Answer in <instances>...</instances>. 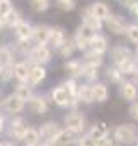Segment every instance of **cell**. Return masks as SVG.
Wrapping results in <instances>:
<instances>
[{
  "label": "cell",
  "mask_w": 138,
  "mask_h": 146,
  "mask_svg": "<svg viewBox=\"0 0 138 146\" xmlns=\"http://www.w3.org/2000/svg\"><path fill=\"white\" fill-rule=\"evenodd\" d=\"M119 95L125 100L133 102L137 99V87H135V83L133 82H123L121 83V88H119Z\"/></svg>",
  "instance_id": "9"
},
{
  "label": "cell",
  "mask_w": 138,
  "mask_h": 146,
  "mask_svg": "<svg viewBox=\"0 0 138 146\" xmlns=\"http://www.w3.org/2000/svg\"><path fill=\"white\" fill-rule=\"evenodd\" d=\"M137 143H138V139H137Z\"/></svg>",
  "instance_id": "52"
},
{
  "label": "cell",
  "mask_w": 138,
  "mask_h": 146,
  "mask_svg": "<svg viewBox=\"0 0 138 146\" xmlns=\"http://www.w3.org/2000/svg\"><path fill=\"white\" fill-rule=\"evenodd\" d=\"M5 21H7V26L14 27V26L21 21V15H19V12H17V10H14V9H12V10L5 15Z\"/></svg>",
  "instance_id": "34"
},
{
  "label": "cell",
  "mask_w": 138,
  "mask_h": 146,
  "mask_svg": "<svg viewBox=\"0 0 138 146\" xmlns=\"http://www.w3.org/2000/svg\"><path fill=\"white\" fill-rule=\"evenodd\" d=\"M0 68H2V65H0Z\"/></svg>",
  "instance_id": "51"
},
{
  "label": "cell",
  "mask_w": 138,
  "mask_h": 146,
  "mask_svg": "<svg viewBox=\"0 0 138 146\" xmlns=\"http://www.w3.org/2000/svg\"><path fill=\"white\" fill-rule=\"evenodd\" d=\"M118 68H119V72L125 73V75H131V73L137 70V60L131 56V58H128V60H125V61H121L119 65H116Z\"/></svg>",
  "instance_id": "24"
},
{
  "label": "cell",
  "mask_w": 138,
  "mask_h": 146,
  "mask_svg": "<svg viewBox=\"0 0 138 146\" xmlns=\"http://www.w3.org/2000/svg\"><path fill=\"white\" fill-rule=\"evenodd\" d=\"M77 145H84V146H96L97 145V141L92 138V136H84V138H80L78 141H75Z\"/></svg>",
  "instance_id": "41"
},
{
  "label": "cell",
  "mask_w": 138,
  "mask_h": 146,
  "mask_svg": "<svg viewBox=\"0 0 138 146\" xmlns=\"http://www.w3.org/2000/svg\"><path fill=\"white\" fill-rule=\"evenodd\" d=\"M111 56H113V61H114L116 65H119L121 61H125V60L131 58V51H130L128 48H125V46H116V48L113 49Z\"/></svg>",
  "instance_id": "15"
},
{
  "label": "cell",
  "mask_w": 138,
  "mask_h": 146,
  "mask_svg": "<svg viewBox=\"0 0 138 146\" xmlns=\"http://www.w3.org/2000/svg\"><path fill=\"white\" fill-rule=\"evenodd\" d=\"M0 104H2V99H0Z\"/></svg>",
  "instance_id": "50"
},
{
  "label": "cell",
  "mask_w": 138,
  "mask_h": 146,
  "mask_svg": "<svg viewBox=\"0 0 138 146\" xmlns=\"http://www.w3.org/2000/svg\"><path fill=\"white\" fill-rule=\"evenodd\" d=\"M26 129H27V126H26L21 119L12 121V124H10V134H12L15 139H22L24 134H26Z\"/></svg>",
  "instance_id": "20"
},
{
  "label": "cell",
  "mask_w": 138,
  "mask_h": 146,
  "mask_svg": "<svg viewBox=\"0 0 138 146\" xmlns=\"http://www.w3.org/2000/svg\"><path fill=\"white\" fill-rule=\"evenodd\" d=\"M14 31H15L17 37H22V39H31L33 37V26L26 21H19L14 26Z\"/></svg>",
  "instance_id": "11"
},
{
  "label": "cell",
  "mask_w": 138,
  "mask_h": 146,
  "mask_svg": "<svg viewBox=\"0 0 138 146\" xmlns=\"http://www.w3.org/2000/svg\"><path fill=\"white\" fill-rule=\"evenodd\" d=\"M114 139H116L118 143H125V145L135 143V141H137V127L131 126V124L118 126V127L114 129Z\"/></svg>",
  "instance_id": "1"
},
{
  "label": "cell",
  "mask_w": 138,
  "mask_h": 146,
  "mask_svg": "<svg viewBox=\"0 0 138 146\" xmlns=\"http://www.w3.org/2000/svg\"><path fill=\"white\" fill-rule=\"evenodd\" d=\"M106 21H107V27H109L111 33H114V34H123L125 33L126 26H125V21L121 17H118V15L116 17H107Z\"/></svg>",
  "instance_id": "14"
},
{
  "label": "cell",
  "mask_w": 138,
  "mask_h": 146,
  "mask_svg": "<svg viewBox=\"0 0 138 146\" xmlns=\"http://www.w3.org/2000/svg\"><path fill=\"white\" fill-rule=\"evenodd\" d=\"M56 5L62 9V10H65V12H70V10H73L75 9V0H56Z\"/></svg>",
  "instance_id": "39"
},
{
  "label": "cell",
  "mask_w": 138,
  "mask_h": 146,
  "mask_svg": "<svg viewBox=\"0 0 138 146\" xmlns=\"http://www.w3.org/2000/svg\"><path fill=\"white\" fill-rule=\"evenodd\" d=\"M46 76V70L39 65V63H34V66L29 68V76H27V82L31 87H36L38 83H41Z\"/></svg>",
  "instance_id": "5"
},
{
  "label": "cell",
  "mask_w": 138,
  "mask_h": 146,
  "mask_svg": "<svg viewBox=\"0 0 138 146\" xmlns=\"http://www.w3.org/2000/svg\"><path fill=\"white\" fill-rule=\"evenodd\" d=\"M72 131H68V129H65V131H58L56 134H55V138L50 141V145H70L72 143Z\"/></svg>",
  "instance_id": "21"
},
{
  "label": "cell",
  "mask_w": 138,
  "mask_h": 146,
  "mask_svg": "<svg viewBox=\"0 0 138 146\" xmlns=\"http://www.w3.org/2000/svg\"><path fill=\"white\" fill-rule=\"evenodd\" d=\"M15 95H19V97H21L24 102H26V100H29V99L33 97V92H31V85H26V83L22 82V83H21V85L15 88Z\"/></svg>",
  "instance_id": "28"
},
{
  "label": "cell",
  "mask_w": 138,
  "mask_h": 146,
  "mask_svg": "<svg viewBox=\"0 0 138 146\" xmlns=\"http://www.w3.org/2000/svg\"><path fill=\"white\" fill-rule=\"evenodd\" d=\"M17 51H21V53H29V49H31V46H29V39H22V37H19V41L15 42V46H14Z\"/></svg>",
  "instance_id": "38"
},
{
  "label": "cell",
  "mask_w": 138,
  "mask_h": 146,
  "mask_svg": "<svg viewBox=\"0 0 138 146\" xmlns=\"http://www.w3.org/2000/svg\"><path fill=\"white\" fill-rule=\"evenodd\" d=\"M39 139H41L39 131H36L34 127H27V129H26V134H24V138H22V141H24L26 145H29V146L38 145Z\"/></svg>",
  "instance_id": "26"
},
{
  "label": "cell",
  "mask_w": 138,
  "mask_h": 146,
  "mask_svg": "<svg viewBox=\"0 0 138 146\" xmlns=\"http://www.w3.org/2000/svg\"><path fill=\"white\" fill-rule=\"evenodd\" d=\"M84 22L89 26V27H92L94 31H99L101 27H102V21H99L97 17H94V15H89V17H84Z\"/></svg>",
  "instance_id": "35"
},
{
  "label": "cell",
  "mask_w": 138,
  "mask_h": 146,
  "mask_svg": "<svg viewBox=\"0 0 138 146\" xmlns=\"http://www.w3.org/2000/svg\"><path fill=\"white\" fill-rule=\"evenodd\" d=\"M50 31H51V27H48L46 24H39V26L33 27V37H34V41L38 44H46L50 41Z\"/></svg>",
  "instance_id": "7"
},
{
  "label": "cell",
  "mask_w": 138,
  "mask_h": 146,
  "mask_svg": "<svg viewBox=\"0 0 138 146\" xmlns=\"http://www.w3.org/2000/svg\"><path fill=\"white\" fill-rule=\"evenodd\" d=\"M0 145H2V143H0Z\"/></svg>",
  "instance_id": "53"
},
{
  "label": "cell",
  "mask_w": 138,
  "mask_h": 146,
  "mask_svg": "<svg viewBox=\"0 0 138 146\" xmlns=\"http://www.w3.org/2000/svg\"><path fill=\"white\" fill-rule=\"evenodd\" d=\"M29 56H31V61L33 63H48L51 60V53L50 49L46 48V44H38L33 49H29Z\"/></svg>",
  "instance_id": "3"
},
{
  "label": "cell",
  "mask_w": 138,
  "mask_h": 146,
  "mask_svg": "<svg viewBox=\"0 0 138 146\" xmlns=\"http://www.w3.org/2000/svg\"><path fill=\"white\" fill-rule=\"evenodd\" d=\"M58 131H60V127H58L56 122H46V124L41 126V129H39V136L46 139L44 145H50V141L55 138V134H56Z\"/></svg>",
  "instance_id": "8"
},
{
  "label": "cell",
  "mask_w": 138,
  "mask_h": 146,
  "mask_svg": "<svg viewBox=\"0 0 138 146\" xmlns=\"http://www.w3.org/2000/svg\"><path fill=\"white\" fill-rule=\"evenodd\" d=\"M12 75H14V70H12L10 65H3V66L0 68V80H2V82H9Z\"/></svg>",
  "instance_id": "37"
},
{
  "label": "cell",
  "mask_w": 138,
  "mask_h": 146,
  "mask_svg": "<svg viewBox=\"0 0 138 146\" xmlns=\"http://www.w3.org/2000/svg\"><path fill=\"white\" fill-rule=\"evenodd\" d=\"M84 63L92 65V66H101V63H102L101 53H96L94 49H92V51H89V53L85 54V61H84Z\"/></svg>",
  "instance_id": "29"
},
{
  "label": "cell",
  "mask_w": 138,
  "mask_h": 146,
  "mask_svg": "<svg viewBox=\"0 0 138 146\" xmlns=\"http://www.w3.org/2000/svg\"><path fill=\"white\" fill-rule=\"evenodd\" d=\"M92 95H94V100H96V102H106V100H107V95H109L107 87H106L104 83H96V85H92Z\"/></svg>",
  "instance_id": "18"
},
{
  "label": "cell",
  "mask_w": 138,
  "mask_h": 146,
  "mask_svg": "<svg viewBox=\"0 0 138 146\" xmlns=\"http://www.w3.org/2000/svg\"><path fill=\"white\" fill-rule=\"evenodd\" d=\"M106 75H107V78H109L113 83H118V85L123 83V76H125V73L119 72V68H109Z\"/></svg>",
  "instance_id": "30"
},
{
  "label": "cell",
  "mask_w": 138,
  "mask_h": 146,
  "mask_svg": "<svg viewBox=\"0 0 138 146\" xmlns=\"http://www.w3.org/2000/svg\"><path fill=\"white\" fill-rule=\"evenodd\" d=\"M0 131H3V117L0 115Z\"/></svg>",
  "instance_id": "48"
},
{
  "label": "cell",
  "mask_w": 138,
  "mask_h": 146,
  "mask_svg": "<svg viewBox=\"0 0 138 146\" xmlns=\"http://www.w3.org/2000/svg\"><path fill=\"white\" fill-rule=\"evenodd\" d=\"M3 27H7V21H5V15L0 14V29H3Z\"/></svg>",
  "instance_id": "44"
},
{
  "label": "cell",
  "mask_w": 138,
  "mask_h": 146,
  "mask_svg": "<svg viewBox=\"0 0 138 146\" xmlns=\"http://www.w3.org/2000/svg\"><path fill=\"white\" fill-rule=\"evenodd\" d=\"M130 10H131V12H133V14L138 17V2H137V3H133V5L130 7Z\"/></svg>",
  "instance_id": "45"
},
{
  "label": "cell",
  "mask_w": 138,
  "mask_h": 146,
  "mask_svg": "<svg viewBox=\"0 0 138 146\" xmlns=\"http://www.w3.org/2000/svg\"><path fill=\"white\" fill-rule=\"evenodd\" d=\"M107 126H106V122H97V124H94L92 126V129H90V133H89V136H92L96 141L97 139H101L104 136H107Z\"/></svg>",
  "instance_id": "25"
},
{
  "label": "cell",
  "mask_w": 138,
  "mask_h": 146,
  "mask_svg": "<svg viewBox=\"0 0 138 146\" xmlns=\"http://www.w3.org/2000/svg\"><path fill=\"white\" fill-rule=\"evenodd\" d=\"M65 70L72 75V78L82 76V70H84V63L80 60H70L65 63Z\"/></svg>",
  "instance_id": "16"
},
{
  "label": "cell",
  "mask_w": 138,
  "mask_h": 146,
  "mask_svg": "<svg viewBox=\"0 0 138 146\" xmlns=\"http://www.w3.org/2000/svg\"><path fill=\"white\" fill-rule=\"evenodd\" d=\"M75 49H77V46H75L73 39H65V41L58 46V51H60V54H62L63 58H70Z\"/></svg>",
  "instance_id": "23"
},
{
  "label": "cell",
  "mask_w": 138,
  "mask_h": 146,
  "mask_svg": "<svg viewBox=\"0 0 138 146\" xmlns=\"http://www.w3.org/2000/svg\"><path fill=\"white\" fill-rule=\"evenodd\" d=\"M89 46H90V49H94L96 53H101V54H102L104 51L107 49V41H106L104 36L94 33L92 37H90V41H89Z\"/></svg>",
  "instance_id": "10"
},
{
  "label": "cell",
  "mask_w": 138,
  "mask_h": 146,
  "mask_svg": "<svg viewBox=\"0 0 138 146\" xmlns=\"http://www.w3.org/2000/svg\"><path fill=\"white\" fill-rule=\"evenodd\" d=\"M78 100L84 102V104H92L94 102V95H92V85H82L78 87Z\"/></svg>",
  "instance_id": "19"
},
{
  "label": "cell",
  "mask_w": 138,
  "mask_h": 146,
  "mask_svg": "<svg viewBox=\"0 0 138 146\" xmlns=\"http://www.w3.org/2000/svg\"><path fill=\"white\" fill-rule=\"evenodd\" d=\"M90 14L94 17H97L99 21H106L109 17V7L106 3H102V2H94L90 5Z\"/></svg>",
  "instance_id": "12"
},
{
  "label": "cell",
  "mask_w": 138,
  "mask_h": 146,
  "mask_svg": "<svg viewBox=\"0 0 138 146\" xmlns=\"http://www.w3.org/2000/svg\"><path fill=\"white\" fill-rule=\"evenodd\" d=\"M130 115L138 121V102H133V104L130 106Z\"/></svg>",
  "instance_id": "42"
},
{
  "label": "cell",
  "mask_w": 138,
  "mask_h": 146,
  "mask_svg": "<svg viewBox=\"0 0 138 146\" xmlns=\"http://www.w3.org/2000/svg\"><path fill=\"white\" fill-rule=\"evenodd\" d=\"M65 126H67V129L72 131L73 134L82 133L84 127H85L84 115H80L78 112H72V114H68V115H65Z\"/></svg>",
  "instance_id": "2"
},
{
  "label": "cell",
  "mask_w": 138,
  "mask_h": 146,
  "mask_svg": "<svg viewBox=\"0 0 138 146\" xmlns=\"http://www.w3.org/2000/svg\"><path fill=\"white\" fill-rule=\"evenodd\" d=\"M135 60H137V63H138V49H137V53H135Z\"/></svg>",
  "instance_id": "49"
},
{
  "label": "cell",
  "mask_w": 138,
  "mask_h": 146,
  "mask_svg": "<svg viewBox=\"0 0 138 146\" xmlns=\"http://www.w3.org/2000/svg\"><path fill=\"white\" fill-rule=\"evenodd\" d=\"M3 107L9 110V112H12V114H17V112H21V110L24 109V100L19 95L12 94V95H9L3 100Z\"/></svg>",
  "instance_id": "6"
},
{
  "label": "cell",
  "mask_w": 138,
  "mask_h": 146,
  "mask_svg": "<svg viewBox=\"0 0 138 146\" xmlns=\"http://www.w3.org/2000/svg\"><path fill=\"white\" fill-rule=\"evenodd\" d=\"M113 143H114V141H113V139H109L107 136H104V138H101V139H97V145H101V146H107V145L111 146Z\"/></svg>",
  "instance_id": "43"
},
{
  "label": "cell",
  "mask_w": 138,
  "mask_h": 146,
  "mask_svg": "<svg viewBox=\"0 0 138 146\" xmlns=\"http://www.w3.org/2000/svg\"><path fill=\"white\" fill-rule=\"evenodd\" d=\"M10 10H12L10 0H0V14H2V15H7Z\"/></svg>",
  "instance_id": "40"
},
{
  "label": "cell",
  "mask_w": 138,
  "mask_h": 146,
  "mask_svg": "<svg viewBox=\"0 0 138 146\" xmlns=\"http://www.w3.org/2000/svg\"><path fill=\"white\" fill-rule=\"evenodd\" d=\"M14 70V76L19 80V82H27V76H29V66L26 63H15L12 66Z\"/></svg>",
  "instance_id": "22"
},
{
  "label": "cell",
  "mask_w": 138,
  "mask_h": 146,
  "mask_svg": "<svg viewBox=\"0 0 138 146\" xmlns=\"http://www.w3.org/2000/svg\"><path fill=\"white\" fill-rule=\"evenodd\" d=\"M121 2H123V3H125L126 7H131L133 3H137V0H121Z\"/></svg>",
  "instance_id": "46"
},
{
  "label": "cell",
  "mask_w": 138,
  "mask_h": 146,
  "mask_svg": "<svg viewBox=\"0 0 138 146\" xmlns=\"http://www.w3.org/2000/svg\"><path fill=\"white\" fill-rule=\"evenodd\" d=\"M65 39H67V33H65L63 27H60V26L51 27V31H50V42H51L55 48H58Z\"/></svg>",
  "instance_id": "13"
},
{
  "label": "cell",
  "mask_w": 138,
  "mask_h": 146,
  "mask_svg": "<svg viewBox=\"0 0 138 146\" xmlns=\"http://www.w3.org/2000/svg\"><path fill=\"white\" fill-rule=\"evenodd\" d=\"M125 33H126V36H128V39H130L131 42H138V26L137 24L128 26V27L125 29Z\"/></svg>",
  "instance_id": "36"
},
{
  "label": "cell",
  "mask_w": 138,
  "mask_h": 146,
  "mask_svg": "<svg viewBox=\"0 0 138 146\" xmlns=\"http://www.w3.org/2000/svg\"><path fill=\"white\" fill-rule=\"evenodd\" d=\"M51 99H53V102H55L56 106H60V107H67V106L70 104L72 95L68 94V90H67L65 87H56V88L51 90Z\"/></svg>",
  "instance_id": "4"
},
{
  "label": "cell",
  "mask_w": 138,
  "mask_h": 146,
  "mask_svg": "<svg viewBox=\"0 0 138 146\" xmlns=\"http://www.w3.org/2000/svg\"><path fill=\"white\" fill-rule=\"evenodd\" d=\"M31 7L34 12H44L50 7V0H31Z\"/></svg>",
  "instance_id": "33"
},
{
  "label": "cell",
  "mask_w": 138,
  "mask_h": 146,
  "mask_svg": "<svg viewBox=\"0 0 138 146\" xmlns=\"http://www.w3.org/2000/svg\"><path fill=\"white\" fill-rule=\"evenodd\" d=\"M89 41H90V37L85 36V34H82L80 31H77L75 33V37H73V42H75V46H77V49H87L89 48Z\"/></svg>",
  "instance_id": "27"
},
{
  "label": "cell",
  "mask_w": 138,
  "mask_h": 146,
  "mask_svg": "<svg viewBox=\"0 0 138 146\" xmlns=\"http://www.w3.org/2000/svg\"><path fill=\"white\" fill-rule=\"evenodd\" d=\"M131 75H133V78H135V83L138 85V68H137V70H135L133 73H131Z\"/></svg>",
  "instance_id": "47"
},
{
  "label": "cell",
  "mask_w": 138,
  "mask_h": 146,
  "mask_svg": "<svg viewBox=\"0 0 138 146\" xmlns=\"http://www.w3.org/2000/svg\"><path fill=\"white\" fill-rule=\"evenodd\" d=\"M12 61V49L9 46H2L0 48V65H10Z\"/></svg>",
  "instance_id": "31"
},
{
  "label": "cell",
  "mask_w": 138,
  "mask_h": 146,
  "mask_svg": "<svg viewBox=\"0 0 138 146\" xmlns=\"http://www.w3.org/2000/svg\"><path fill=\"white\" fill-rule=\"evenodd\" d=\"M82 75H84L87 80H96V76H97V66H92V65H87V63H84Z\"/></svg>",
  "instance_id": "32"
},
{
  "label": "cell",
  "mask_w": 138,
  "mask_h": 146,
  "mask_svg": "<svg viewBox=\"0 0 138 146\" xmlns=\"http://www.w3.org/2000/svg\"><path fill=\"white\" fill-rule=\"evenodd\" d=\"M31 110L36 112V114H44L48 110V104H46V99L41 97V95H36V97H31Z\"/></svg>",
  "instance_id": "17"
}]
</instances>
